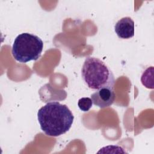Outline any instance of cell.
Returning a JSON list of instances; mask_svg holds the SVG:
<instances>
[{"label":"cell","mask_w":154,"mask_h":154,"mask_svg":"<svg viewBox=\"0 0 154 154\" xmlns=\"http://www.w3.org/2000/svg\"><path fill=\"white\" fill-rule=\"evenodd\" d=\"M153 67H148L143 72L141 78V81L143 85H144L147 88H153Z\"/></svg>","instance_id":"cell-6"},{"label":"cell","mask_w":154,"mask_h":154,"mask_svg":"<svg viewBox=\"0 0 154 154\" xmlns=\"http://www.w3.org/2000/svg\"><path fill=\"white\" fill-rule=\"evenodd\" d=\"M37 119L46 135L58 137L70 129L74 116L67 105L58 102H49L38 109Z\"/></svg>","instance_id":"cell-1"},{"label":"cell","mask_w":154,"mask_h":154,"mask_svg":"<svg viewBox=\"0 0 154 154\" xmlns=\"http://www.w3.org/2000/svg\"><path fill=\"white\" fill-rule=\"evenodd\" d=\"M43 42L38 36L24 32L18 35L13 44L11 53L14 58L20 63L37 60L41 56Z\"/></svg>","instance_id":"cell-3"},{"label":"cell","mask_w":154,"mask_h":154,"mask_svg":"<svg viewBox=\"0 0 154 154\" xmlns=\"http://www.w3.org/2000/svg\"><path fill=\"white\" fill-rule=\"evenodd\" d=\"M114 30L120 38L128 39L132 38L135 33V24L130 17H125L117 22Z\"/></svg>","instance_id":"cell-5"},{"label":"cell","mask_w":154,"mask_h":154,"mask_svg":"<svg viewBox=\"0 0 154 154\" xmlns=\"http://www.w3.org/2000/svg\"><path fill=\"white\" fill-rule=\"evenodd\" d=\"M82 79L91 89L97 90L102 88H112L115 82L113 73L109 67L100 59L87 57L81 69Z\"/></svg>","instance_id":"cell-2"},{"label":"cell","mask_w":154,"mask_h":154,"mask_svg":"<svg viewBox=\"0 0 154 154\" xmlns=\"http://www.w3.org/2000/svg\"><path fill=\"white\" fill-rule=\"evenodd\" d=\"M93 103L99 108H103L110 106L114 102L115 94L112 88H102L96 90L91 95Z\"/></svg>","instance_id":"cell-4"},{"label":"cell","mask_w":154,"mask_h":154,"mask_svg":"<svg viewBox=\"0 0 154 154\" xmlns=\"http://www.w3.org/2000/svg\"><path fill=\"white\" fill-rule=\"evenodd\" d=\"M93 105L91 99L90 97H82L79 99L78 102V106L79 109L84 111L87 112L90 110Z\"/></svg>","instance_id":"cell-7"}]
</instances>
